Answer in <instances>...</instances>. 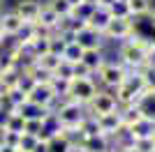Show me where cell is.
Returning a JSON list of instances; mask_svg holds the SVG:
<instances>
[{
    "label": "cell",
    "instance_id": "6da1fadb",
    "mask_svg": "<svg viewBox=\"0 0 155 152\" xmlns=\"http://www.w3.org/2000/svg\"><path fill=\"white\" fill-rule=\"evenodd\" d=\"M150 44H153V42H150L148 37L134 32L132 37H127L125 42L118 44V62L123 65L127 71H134V69H139V67H143Z\"/></svg>",
    "mask_w": 155,
    "mask_h": 152
},
{
    "label": "cell",
    "instance_id": "7a4b0ae2",
    "mask_svg": "<svg viewBox=\"0 0 155 152\" xmlns=\"http://www.w3.org/2000/svg\"><path fill=\"white\" fill-rule=\"evenodd\" d=\"M127 74H130V71L125 69L118 60H107V62L95 71V83L100 85V88H104V90L118 88V85L127 78Z\"/></svg>",
    "mask_w": 155,
    "mask_h": 152
},
{
    "label": "cell",
    "instance_id": "3957f363",
    "mask_svg": "<svg viewBox=\"0 0 155 152\" xmlns=\"http://www.w3.org/2000/svg\"><path fill=\"white\" fill-rule=\"evenodd\" d=\"M137 32V19L127 16V19H111L107 28L102 30V37L107 44H120L127 37H132Z\"/></svg>",
    "mask_w": 155,
    "mask_h": 152
},
{
    "label": "cell",
    "instance_id": "277c9868",
    "mask_svg": "<svg viewBox=\"0 0 155 152\" xmlns=\"http://www.w3.org/2000/svg\"><path fill=\"white\" fill-rule=\"evenodd\" d=\"M100 85L95 83V78H72V85H70V99H74L77 104L81 106H88L93 99H95Z\"/></svg>",
    "mask_w": 155,
    "mask_h": 152
},
{
    "label": "cell",
    "instance_id": "5b68a950",
    "mask_svg": "<svg viewBox=\"0 0 155 152\" xmlns=\"http://www.w3.org/2000/svg\"><path fill=\"white\" fill-rule=\"evenodd\" d=\"M118 104H116V97L111 95V92H107V90H97L95 99L86 106V113L93 115V118H97V115H104V113H111V111H116Z\"/></svg>",
    "mask_w": 155,
    "mask_h": 152
},
{
    "label": "cell",
    "instance_id": "8992f818",
    "mask_svg": "<svg viewBox=\"0 0 155 152\" xmlns=\"http://www.w3.org/2000/svg\"><path fill=\"white\" fill-rule=\"evenodd\" d=\"M56 92L51 90V85L49 83H35V88L28 92V101H32V104H39V106H44L51 111V106L56 104Z\"/></svg>",
    "mask_w": 155,
    "mask_h": 152
},
{
    "label": "cell",
    "instance_id": "52a82bcc",
    "mask_svg": "<svg viewBox=\"0 0 155 152\" xmlns=\"http://www.w3.org/2000/svg\"><path fill=\"white\" fill-rule=\"evenodd\" d=\"M97 127H100V131L104 134V136H116L120 129H123V122H120V113L116 111H111V113H104V115H97Z\"/></svg>",
    "mask_w": 155,
    "mask_h": 152
},
{
    "label": "cell",
    "instance_id": "ba28073f",
    "mask_svg": "<svg viewBox=\"0 0 155 152\" xmlns=\"http://www.w3.org/2000/svg\"><path fill=\"white\" fill-rule=\"evenodd\" d=\"M79 150H84V152H109V150H114V143H111V138L104 136V134L84 136V141L79 143Z\"/></svg>",
    "mask_w": 155,
    "mask_h": 152
},
{
    "label": "cell",
    "instance_id": "9c48e42d",
    "mask_svg": "<svg viewBox=\"0 0 155 152\" xmlns=\"http://www.w3.org/2000/svg\"><path fill=\"white\" fill-rule=\"evenodd\" d=\"M12 9L23 21H37V14L42 9V0H14Z\"/></svg>",
    "mask_w": 155,
    "mask_h": 152
},
{
    "label": "cell",
    "instance_id": "30bf717a",
    "mask_svg": "<svg viewBox=\"0 0 155 152\" xmlns=\"http://www.w3.org/2000/svg\"><path fill=\"white\" fill-rule=\"evenodd\" d=\"M77 44L86 51V49H100V46H104L107 42H104L102 32H97V30H93V28H88V25H86L84 30L77 35Z\"/></svg>",
    "mask_w": 155,
    "mask_h": 152
},
{
    "label": "cell",
    "instance_id": "8fae6325",
    "mask_svg": "<svg viewBox=\"0 0 155 152\" xmlns=\"http://www.w3.org/2000/svg\"><path fill=\"white\" fill-rule=\"evenodd\" d=\"M107 60H109V58H107L104 46H100V49H86V51H84V58H81V62H84L86 67L93 71V74H95V71L100 69Z\"/></svg>",
    "mask_w": 155,
    "mask_h": 152
},
{
    "label": "cell",
    "instance_id": "7c38bea8",
    "mask_svg": "<svg viewBox=\"0 0 155 152\" xmlns=\"http://www.w3.org/2000/svg\"><path fill=\"white\" fill-rule=\"evenodd\" d=\"M0 21H2V35H16L21 30V25H23V19L12 7H7L5 12L0 14Z\"/></svg>",
    "mask_w": 155,
    "mask_h": 152
},
{
    "label": "cell",
    "instance_id": "4fadbf2b",
    "mask_svg": "<svg viewBox=\"0 0 155 152\" xmlns=\"http://www.w3.org/2000/svg\"><path fill=\"white\" fill-rule=\"evenodd\" d=\"M111 21V12L107 9V7H102V5H95V9H93V14H91V19L86 21L88 23V28H93V30H97V32H102L104 28H107V23Z\"/></svg>",
    "mask_w": 155,
    "mask_h": 152
},
{
    "label": "cell",
    "instance_id": "5bb4252c",
    "mask_svg": "<svg viewBox=\"0 0 155 152\" xmlns=\"http://www.w3.org/2000/svg\"><path fill=\"white\" fill-rule=\"evenodd\" d=\"M37 23L44 25V28H49L51 32H56V30H58V25H60V16L46 5L44 0H42V9H39V14H37Z\"/></svg>",
    "mask_w": 155,
    "mask_h": 152
},
{
    "label": "cell",
    "instance_id": "9a60e30c",
    "mask_svg": "<svg viewBox=\"0 0 155 152\" xmlns=\"http://www.w3.org/2000/svg\"><path fill=\"white\" fill-rule=\"evenodd\" d=\"M153 131H155V120H150V118H141L139 122H134L132 127H127V134L132 136V141L153 136Z\"/></svg>",
    "mask_w": 155,
    "mask_h": 152
},
{
    "label": "cell",
    "instance_id": "2e32d148",
    "mask_svg": "<svg viewBox=\"0 0 155 152\" xmlns=\"http://www.w3.org/2000/svg\"><path fill=\"white\" fill-rule=\"evenodd\" d=\"M26 120H44L46 113H49V108L39 106V104H32V101H23L19 108H16Z\"/></svg>",
    "mask_w": 155,
    "mask_h": 152
},
{
    "label": "cell",
    "instance_id": "e0dca14e",
    "mask_svg": "<svg viewBox=\"0 0 155 152\" xmlns=\"http://www.w3.org/2000/svg\"><path fill=\"white\" fill-rule=\"evenodd\" d=\"M23 101H28V95L21 88H12V90H7L5 95H2V106L9 108V111H16Z\"/></svg>",
    "mask_w": 155,
    "mask_h": 152
},
{
    "label": "cell",
    "instance_id": "ac0fdd59",
    "mask_svg": "<svg viewBox=\"0 0 155 152\" xmlns=\"http://www.w3.org/2000/svg\"><path fill=\"white\" fill-rule=\"evenodd\" d=\"M118 113H120V122H123L125 127H132L134 122H139L143 118L141 111H139V106H134V104H130V106H120V108H118Z\"/></svg>",
    "mask_w": 155,
    "mask_h": 152
},
{
    "label": "cell",
    "instance_id": "d6986e66",
    "mask_svg": "<svg viewBox=\"0 0 155 152\" xmlns=\"http://www.w3.org/2000/svg\"><path fill=\"white\" fill-rule=\"evenodd\" d=\"M44 147H46V152H72V150H74L72 143L65 138L63 134H56L49 143H44Z\"/></svg>",
    "mask_w": 155,
    "mask_h": 152
},
{
    "label": "cell",
    "instance_id": "ffe728a7",
    "mask_svg": "<svg viewBox=\"0 0 155 152\" xmlns=\"http://www.w3.org/2000/svg\"><path fill=\"white\" fill-rule=\"evenodd\" d=\"M127 7H130V16L132 19H141L150 12L153 2L150 0H127Z\"/></svg>",
    "mask_w": 155,
    "mask_h": 152
},
{
    "label": "cell",
    "instance_id": "44dd1931",
    "mask_svg": "<svg viewBox=\"0 0 155 152\" xmlns=\"http://www.w3.org/2000/svg\"><path fill=\"white\" fill-rule=\"evenodd\" d=\"M134 71L141 76L143 88L148 90V92H153V90H155V67H150V65H143V67H139V69H134Z\"/></svg>",
    "mask_w": 155,
    "mask_h": 152
},
{
    "label": "cell",
    "instance_id": "7402d4cb",
    "mask_svg": "<svg viewBox=\"0 0 155 152\" xmlns=\"http://www.w3.org/2000/svg\"><path fill=\"white\" fill-rule=\"evenodd\" d=\"M77 127L81 129L84 136H97V134H102V131H100V127H97V118H93V115H86Z\"/></svg>",
    "mask_w": 155,
    "mask_h": 152
},
{
    "label": "cell",
    "instance_id": "603a6c76",
    "mask_svg": "<svg viewBox=\"0 0 155 152\" xmlns=\"http://www.w3.org/2000/svg\"><path fill=\"white\" fill-rule=\"evenodd\" d=\"M107 9L111 12V19H127V16H130L127 0H114V2H111Z\"/></svg>",
    "mask_w": 155,
    "mask_h": 152
},
{
    "label": "cell",
    "instance_id": "cb8c5ba5",
    "mask_svg": "<svg viewBox=\"0 0 155 152\" xmlns=\"http://www.w3.org/2000/svg\"><path fill=\"white\" fill-rule=\"evenodd\" d=\"M23 71H28V74L35 78V83H51V78H53V74L51 71H46V69H42L37 62L32 65V67H28V69H23Z\"/></svg>",
    "mask_w": 155,
    "mask_h": 152
},
{
    "label": "cell",
    "instance_id": "d4e9b609",
    "mask_svg": "<svg viewBox=\"0 0 155 152\" xmlns=\"http://www.w3.org/2000/svg\"><path fill=\"white\" fill-rule=\"evenodd\" d=\"M19 141H21V134L19 131H9V129H0V145L5 147H19Z\"/></svg>",
    "mask_w": 155,
    "mask_h": 152
},
{
    "label": "cell",
    "instance_id": "484cf974",
    "mask_svg": "<svg viewBox=\"0 0 155 152\" xmlns=\"http://www.w3.org/2000/svg\"><path fill=\"white\" fill-rule=\"evenodd\" d=\"M93 9H95V5H91V2H79V5L72 7L70 16H74V19H81V21H88L91 19Z\"/></svg>",
    "mask_w": 155,
    "mask_h": 152
},
{
    "label": "cell",
    "instance_id": "4316f807",
    "mask_svg": "<svg viewBox=\"0 0 155 152\" xmlns=\"http://www.w3.org/2000/svg\"><path fill=\"white\" fill-rule=\"evenodd\" d=\"M84 58V49L77 44V42H72V44H67L65 46V53H63V60H67V62H79Z\"/></svg>",
    "mask_w": 155,
    "mask_h": 152
},
{
    "label": "cell",
    "instance_id": "83f0119b",
    "mask_svg": "<svg viewBox=\"0 0 155 152\" xmlns=\"http://www.w3.org/2000/svg\"><path fill=\"white\" fill-rule=\"evenodd\" d=\"M23 125H26V118L19 113V111H12L9 113V118H7V125H5V129H9V131H19V134H23Z\"/></svg>",
    "mask_w": 155,
    "mask_h": 152
},
{
    "label": "cell",
    "instance_id": "f1b7e54d",
    "mask_svg": "<svg viewBox=\"0 0 155 152\" xmlns=\"http://www.w3.org/2000/svg\"><path fill=\"white\" fill-rule=\"evenodd\" d=\"M49 85H51V90L56 92V97H67V95H70V85H72V81H67V78H58V76H53Z\"/></svg>",
    "mask_w": 155,
    "mask_h": 152
},
{
    "label": "cell",
    "instance_id": "f546056e",
    "mask_svg": "<svg viewBox=\"0 0 155 152\" xmlns=\"http://www.w3.org/2000/svg\"><path fill=\"white\" fill-rule=\"evenodd\" d=\"M60 60L63 58L60 55H53V53H46V55H42V58H37V65L42 67V69H46V71H56V67L60 65Z\"/></svg>",
    "mask_w": 155,
    "mask_h": 152
},
{
    "label": "cell",
    "instance_id": "4dcf8cb0",
    "mask_svg": "<svg viewBox=\"0 0 155 152\" xmlns=\"http://www.w3.org/2000/svg\"><path fill=\"white\" fill-rule=\"evenodd\" d=\"M46 5L51 7L53 12L58 14L60 19H65V16H70V12H72V5L67 2V0H44Z\"/></svg>",
    "mask_w": 155,
    "mask_h": 152
},
{
    "label": "cell",
    "instance_id": "1f68e13d",
    "mask_svg": "<svg viewBox=\"0 0 155 152\" xmlns=\"http://www.w3.org/2000/svg\"><path fill=\"white\" fill-rule=\"evenodd\" d=\"M14 37H16V42H19V44H23V42H30V39H35V25H32V21H23L21 30L16 32Z\"/></svg>",
    "mask_w": 155,
    "mask_h": 152
},
{
    "label": "cell",
    "instance_id": "d6a6232c",
    "mask_svg": "<svg viewBox=\"0 0 155 152\" xmlns=\"http://www.w3.org/2000/svg\"><path fill=\"white\" fill-rule=\"evenodd\" d=\"M39 145H42V143L37 141V136H32V134H21L19 150H23V152H35Z\"/></svg>",
    "mask_w": 155,
    "mask_h": 152
},
{
    "label": "cell",
    "instance_id": "836d02e7",
    "mask_svg": "<svg viewBox=\"0 0 155 152\" xmlns=\"http://www.w3.org/2000/svg\"><path fill=\"white\" fill-rule=\"evenodd\" d=\"M53 76H58V78H67V81H72V78H74V65H72V62H67V60H60V65L56 67Z\"/></svg>",
    "mask_w": 155,
    "mask_h": 152
},
{
    "label": "cell",
    "instance_id": "e575fe53",
    "mask_svg": "<svg viewBox=\"0 0 155 152\" xmlns=\"http://www.w3.org/2000/svg\"><path fill=\"white\" fill-rule=\"evenodd\" d=\"M65 46H67V44H65V42L58 37V35H56V32L49 37V53H53V55H60V58H63Z\"/></svg>",
    "mask_w": 155,
    "mask_h": 152
},
{
    "label": "cell",
    "instance_id": "d590c367",
    "mask_svg": "<svg viewBox=\"0 0 155 152\" xmlns=\"http://www.w3.org/2000/svg\"><path fill=\"white\" fill-rule=\"evenodd\" d=\"M19 62H16V58L12 53H5V51H0V71H9V69H16Z\"/></svg>",
    "mask_w": 155,
    "mask_h": 152
},
{
    "label": "cell",
    "instance_id": "8d00e7d4",
    "mask_svg": "<svg viewBox=\"0 0 155 152\" xmlns=\"http://www.w3.org/2000/svg\"><path fill=\"white\" fill-rule=\"evenodd\" d=\"M19 88L23 90V92H26V95H28V92H30L32 88H35V78H32V76L28 74V71H23V69H21V78H19Z\"/></svg>",
    "mask_w": 155,
    "mask_h": 152
},
{
    "label": "cell",
    "instance_id": "74e56055",
    "mask_svg": "<svg viewBox=\"0 0 155 152\" xmlns=\"http://www.w3.org/2000/svg\"><path fill=\"white\" fill-rule=\"evenodd\" d=\"M132 145H134L139 152H150V150H155L153 138H150V136H146V138H134V141H132Z\"/></svg>",
    "mask_w": 155,
    "mask_h": 152
},
{
    "label": "cell",
    "instance_id": "f35d334b",
    "mask_svg": "<svg viewBox=\"0 0 155 152\" xmlns=\"http://www.w3.org/2000/svg\"><path fill=\"white\" fill-rule=\"evenodd\" d=\"M74 78H95V74L79 60V62H74Z\"/></svg>",
    "mask_w": 155,
    "mask_h": 152
},
{
    "label": "cell",
    "instance_id": "ab89813d",
    "mask_svg": "<svg viewBox=\"0 0 155 152\" xmlns=\"http://www.w3.org/2000/svg\"><path fill=\"white\" fill-rule=\"evenodd\" d=\"M42 125H44V120H26V125H23V134L37 136V134L42 131Z\"/></svg>",
    "mask_w": 155,
    "mask_h": 152
},
{
    "label": "cell",
    "instance_id": "60d3db41",
    "mask_svg": "<svg viewBox=\"0 0 155 152\" xmlns=\"http://www.w3.org/2000/svg\"><path fill=\"white\" fill-rule=\"evenodd\" d=\"M9 108H5V106H0V129H5V125H7V118H9Z\"/></svg>",
    "mask_w": 155,
    "mask_h": 152
},
{
    "label": "cell",
    "instance_id": "b9f144b4",
    "mask_svg": "<svg viewBox=\"0 0 155 152\" xmlns=\"http://www.w3.org/2000/svg\"><path fill=\"white\" fill-rule=\"evenodd\" d=\"M146 65L155 67V42L150 44V49H148V55H146Z\"/></svg>",
    "mask_w": 155,
    "mask_h": 152
},
{
    "label": "cell",
    "instance_id": "7bdbcfd3",
    "mask_svg": "<svg viewBox=\"0 0 155 152\" xmlns=\"http://www.w3.org/2000/svg\"><path fill=\"white\" fill-rule=\"evenodd\" d=\"M146 16H148V21H150V25H153L155 28V7H150V12L146 14Z\"/></svg>",
    "mask_w": 155,
    "mask_h": 152
},
{
    "label": "cell",
    "instance_id": "ee69618b",
    "mask_svg": "<svg viewBox=\"0 0 155 152\" xmlns=\"http://www.w3.org/2000/svg\"><path fill=\"white\" fill-rule=\"evenodd\" d=\"M116 152H139L134 145H127V147H120V150H116Z\"/></svg>",
    "mask_w": 155,
    "mask_h": 152
},
{
    "label": "cell",
    "instance_id": "f6af8a7d",
    "mask_svg": "<svg viewBox=\"0 0 155 152\" xmlns=\"http://www.w3.org/2000/svg\"><path fill=\"white\" fill-rule=\"evenodd\" d=\"M111 2H114V0H100V2H97V5H102V7H109Z\"/></svg>",
    "mask_w": 155,
    "mask_h": 152
},
{
    "label": "cell",
    "instance_id": "bcb514c9",
    "mask_svg": "<svg viewBox=\"0 0 155 152\" xmlns=\"http://www.w3.org/2000/svg\"><path fill=\"white\" fill-rule=\"evenodd\" d=\"M5 9H7V2H5V0H0V14L5 12Z\"/></svg>",
    "mask_w": 155,
    "mask_h": 152
},
{
    "label": "cell",
    "instance_id": "7dc6e473",
    "mask_svg": "<svg viewBox=\"0 0 155 152\" xmlns=\"http://www.w3.org/2000/svg\"><path fill=\"white\" fill-rule=\"evenodd\" d=\"M0 152H14V147H5V145H0Z\"/></svg>",
    "mask_w": 155,
    "mask_h": 152
},
{
    "label": "cell",
    "instance_id": "c3c4849f",
    "mask_svg": "<svg viewBox=\"0 0 155 152\" xmlns=\"http://www.w3.org/2000/svg\"><path fill=\"white\" fill-rule=\"evenodd\" d=\"M67 2H70V5L74 7V5H79V2H81V0H67Z\"/></svg>",
    "mask_w": 155,
    "mask_h": 152
},
{
    "label": "cell",
    "instance_id": "681fc988",
    "mask_svg": "<svg viewBox=\"0 0 155 152\" xmlns=\"http://www.w3.org/2000/svg\"><path fill=\"white\" fill-rule=\"evenodd\" d=\"M81 2H91V5H97L100 0H81Z\"/></svg>",
    "mask_w": 155,
    "mask_h": 152
},
{
    "label": "cell",
    "instance_id": "f907efd6",
    "mask_svg": "<svg viewBox=\"0 0 155 152\" xmlns=\"http://www.w3.org/2000/svg\"><path fill=\"white\" fill-rule=\"evenodd\" d=\"M35 152H46V147H44V145H39V147H37Z\"/></svg>",
    "mask_w": 155,
    "mask_h": 152
},
{
    "label": "cell",
    "instance_id": "816d5d0a",
    "mask_svg": "<svg viewBox=\"0 0 155 152\" xmlns=\"http://www.w3.org/2000/svg\"><path fill=\"white\" fill-rule=\"evenodd\" d=\"M72 152H84V150H79V147H74V150H72Z\"/></svg>",
    "mask_w": 155,
    "mask_h": 152
},
{
    "label": "cell",
    "instance_id": "f5cc1de1",
    "mask_svg": "<svg viewBox=\"0 0 155 152\" xmlns=\"http://www.w3.org/2000/svg\"><path fill=\"white\" fill-rule=\"evenodd\" d=\"M150 138H153V145H155V131H153V136H150Z\"/></svg>",
    "mask_w": 155,
    "mask_h": 152
},
{
    "label": "cell",
    "instance_id": "db71d44e",
    "mask_svg": "<svg viewBox=\"0 0 155 152\" xmlns=\"http://www.w3.org/2000/svg\"><path fill=\"white\" fill-rule=\"evenodd\" d=\"M0 49H2V35H0Z\"/></svg>",
    "mask_w": 155,
    "mask_h": 152
},
{
    "label": "cell",
    "instance_id": "11a10c76",
    "mask_svg": "<svg viewBox=\"0 0 155 152\" xmlns=\"http://www.w3.org/2000/svg\"><path fill=\"white\" fill-rule=\"evenodd\" d=\"M0 35H2V21H0Z\"/></svg>",
    "mask_w": 155,
    "mask_h": 152
},
{
    "label": "cell",
    "instance_id": "9f6ffc18",
    "mask_svg": "<svg viewBox=\"0 0 155 152\" xmlns=\"http://www.w3.org/2000/svg\"><path fill=\"white\" fill-rule=\"evenodd\" d=\"M0 106H2V92H0Z\"/></svg>",
    "mask_w": 155,
    "mask_h": 152
},
{
    "label": "cell",
    "instance_id": "6f0895ef",
    "mask_svg": "<svg viewBox=\"0 0 155 152\" xmlns=\"http://www.w3.org/2000/svg\"><path fill=\"white\" fill-rule=\"evenodd\" d=\"M14 152H23V150H19V147H16V150H14Z\"/></svg>",
    "mask_w": 155,
    "mask_h": 152
},
{
    "label": "cell",
    "instance_id": "680465c9",
    "mask_svg": "<svg viewBox=\"0 0 155 152\" xmlns=\"http://www.w3.org/2000/svg\"><path fill=\"white\" fill-rule=\"evenodd\" d=\"M109 152H116V150H109Z\"/></svg>",
    "mask_w": 155,
    "mask_h": 152
},
{
    "label": "cell",
    "instance_id": "91938a15",
    "mask_svg": "<svg viewBox=\"0 0 155 152\" xmlns=\"http://www.w3.org/2000/svg\"><path fill=\"white\" fill-rule=\"evenodd\" d=\"M153 95H155V90H153Z\"/></svg>",
    "mask_w": 155,
    "mask_h": 152
},
{
    "label": "cell",
    "instance_id": "94428289",
    "mask_svg": "<svg viewBox=\"0 0 155 152\" xmlns=\"http://www.w3.org/2000/svg\"><path fill=\"white\" fill-rule=\"evenodd\" d=\"M150 152H155V150H150Z\"/></svg>",
    "mask_w": 155,
    "mask_h": 152
}]
</instances>
